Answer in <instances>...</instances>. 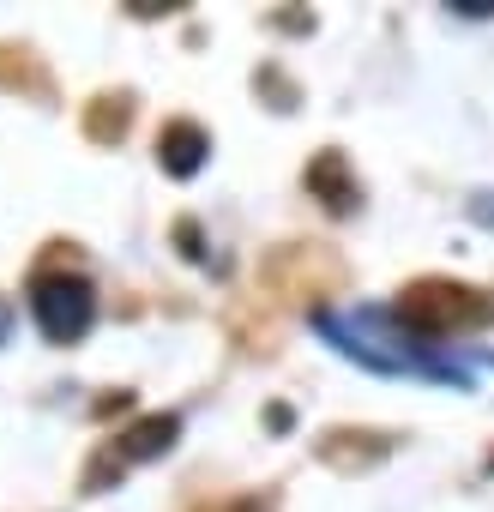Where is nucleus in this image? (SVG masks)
Returning <instances> with one entry per match:
<instances>
[{
    "mask_svg": "<svg viewBox=\"0 0 494 512\" xmlns=\"http://www.w3.org/2000/svg\"><path fill=\"white\" fill-rule=\"evenodd\" d=\"M31 314H37V326H43L49 344H79L91 332V320H97V296H91L85 278L49 272V278L31 284Z\"/></svg>",
    "mask_w": 494,
    "mask_h": 512,
    "instance_id": "nucleus-2",
    "label": "nucleus"
},
{
    "mask_svg": "<svg viewBox=\"0 0 494 512\" xmlns=\"http://www.w3.org/2000/svg\"><path fill=\"white\" fill-rule=\"evenodd\" d=\"M398 320L416 326L422 338H446V332H482L494 326V296L458 278H416L398 296Z\"/></svg>",
    "mask_w": 494,
    "mask_h": 512,
    "instance_id": "nucleus-1",
    "label": "nucleus"
},
{
    "mask_svg": "<svg viewBox=\"0 0 494 512\" xmlns=\"http://www.w3.org/2000/svg\"><path fill=\"white\" fill-rule=\"evenodd\" d=\"M91 133H97V139H109V133L121 139V133H127V103H121V97H103V109L91 115Z\"/></svg>",
    "mask_w": 494,
    "mask_h": 512,
    "instance_id": "nucleus-6",
    "label": "nucleus"
},
{
    "mask_svg": "<svg viewBox=\"0 0 494 512\" xmlns=\"http://www.w3.org/2000/svg\"><path fill=\"white\" fill-rule=\"evenodd\" d=\"M308 187L326 199V211H350V205H356V181H350V169H344L338 151H320V157L308 163Z\"/></svg>",
    "mask_w": 494,
    "mask_h": 512,
    "instance_id": "nucleus-5",
    "label": "nucleus"
},
{
    "mask_svg": "<svg viewBox=\"0 0 494 512\" xmlns=\"http://www.w3.org/2000/svg\"><path fill=\"white\" fill-rule=\"evenodd\" d=\"M229 512H266V506H260V500H241V506H229Z\"/></svg>",
    "mask_w": 494,
    "mask_h": 512,
    "instance_id": "nucleus-7",
    "label": "nucleus"
},
{
    "mask_svg": "<svg viewBox=\"0 0 494 512\" xmlns=\"http://www.w3.org/2000/svg\"><path fill=\"white\" fill-rule=\"evenodd\" d=\"M205 151H211V139H205V127L199 121H169L163 133H157V163L169 169V175H199V163H205Z\"/></svg>",
    "mask_w": 494,
    "mask_h": 512,
    "instance_id": "nucleus-3",
    "label": "nucleus"
},
{
    "mask_svg": "<svg viewBox=\"0 0 494 512\" xmlns=\"http://www.w3.org/2000/svg\"><path fill=\"white\" fill-rule=\"evenodd\" d=\"M175 434H181L175 416H139V422L115 440V452H121L127 464H145V458H163V452L175 446Z\"/></svg>",
    "mask_w": 494,
    "mask_h": 512,
    "instance_id": "nucleus-4",
    "label": "nucleus"
}]
</instances>
